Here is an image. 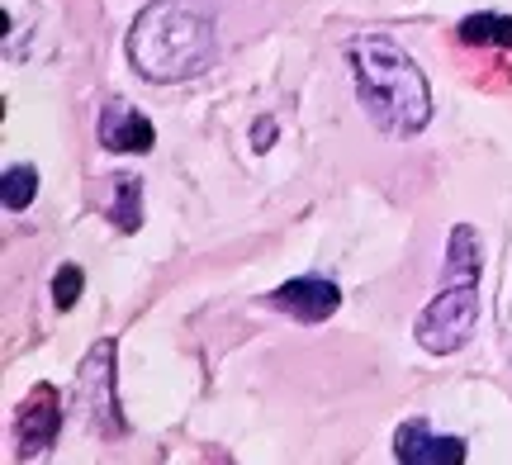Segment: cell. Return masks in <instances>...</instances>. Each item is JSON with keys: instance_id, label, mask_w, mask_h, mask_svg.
<instances>
[{"instance_id": "2", "label": "cell", "mask_w": 512, "mask_h": 465, "mask_svg": "<svg viewBox=\"0 0 512 465\" xmlns=\"http://www.w3.org/2000/svg\"><path fill=\"white\" fill-rule=\"evenodd\" d=\"M347 67L366 119L389 138H418L432 124V86L413 57L394 38L356 34L347 38Z\"/></svg>"}, {"instance_id": "7", "label": "cell", "mask_w": 512, "mask_h": 465, "mask_svg": "<svg viewBox=\"0 0 512 465\" xmlns=\"http://www.w3.org/2000/svg\"><path fill=\"white\" fill-rule=\"evenodd\" d=\"M465 442L460 437H437L422 418H408L394 432V461L403 465H465Z\"/></svg>"}, {"instance_id": "5", "label": "cell", "mask_w": 512, "mask_h": 465, "mask_svg": "<svg viewBox=\"0 0 512 465\" xmlns=\"http://www.w3.org/2000/svg\"><path fill=\"white\" fill-rule=\"evenodd\" d=\"M266 304L280 309V314L299 318V323H328L342 309V290L328 276H294L285 285H275L271 295H266Z\"/></svg>"}, {"instance_id": "6", "label": "cell", "mask_w": 512, "mask_h": 465, "mask_svg": "<svg viewBox=\"0 0 512 465\" xmlns=\"http://www.w3.org/2000/svg\"><path fill=\"white\" fill-rule=\"evenodd\" d=\"M62 432V394L53 385H34L19 404V451L24 456H43Z\"/></svg>"}, {"instance_id": "9", "label": "cell", "mask_w": 512, "mask_h": 465, "mask_svg": "<svg viewBox=\"0 0 512 465\" xmlns=\"http://www.w3.org/2000/svg\"><path fill=\"white\" fill-rule=\"evenodd\" d=\"M105 214H110V224L119 228V233H138V228H143V181L128 176V171H114Z\"/></svg>"}, {"instance_id": "8", "label": "cell", "mask_w": 512, "mask_h": 465, "mask_svg": "<svg viewBox=\"0 0 512 465\" xmlns=\"http://www.w3.org/2000/svg\"><path fill=\"white\" fill-rule=\"evenodd\" d=\"M100 148H110V152H152L157 148V129H152V119L138 114L133 105L110 100V105L100 110Z\"/></svg>"}, {"instance_id": "11", "label": "cell", "mask_w": 512, "mask_h": 465, "mask_svg": "<svg viewBox=\"0 0 512 465\" xmlns=\"http://www.w3.org/2000/svg\"><path fill=\"white\" fill-rule=\"evenodd\" d=\"M38 200V167H5V209L10 214H24V209Z\"/></svg>"}, {"instance_id": "12", "label": "cell", "mask_w": 512, "mask_h": 465, "mask_svg": "<svg viewBox=\"0 0 512 465\" xmlns=\"http://www.w3.org/2000/svg\"><path fill=\"white\" fill-rule=\"evenodd\" d=\"M81 285H86V276H81V266H62L53 276V304L67 314V309H76V299H81Z\"/></svg>"}, {"instance_id": "3", "label": "cell", "mask_w": 512, "mask_h": 465, "mask_svg": "<svg viewBox=\"0 0 512 465\" xmlns=\"http://www.w3.org/2000/svg\"><path fill=\"white\" fill-rule=\"evenodd\" d=\"M479 271H484V242L470 224H456L446 238V261H441V290L413 323V337L427 356H456L470 347L479 328Z\"/></svg>"}, {"instance_id": "1", "label": "cell", "mask_w": 512, "mask_h": 465, "mask_svg": "<svg viewBox=\"0 0 512 465\" xmlns=\"http://www.w3.org/2000/svg\"><path fill=\"white\" fill-rule=\"evenodd\" d=\"M128 67L152 86H181L214 67L219 29L200 0H152L128 29Z\"/></svg>"}, {"instance_id": "13", "label": "cell", "mask_w": 512, "mask_h": 465, "mask_svg": "<svg viewBox=\"0 0 512 465\" xmlns=\"http://www.w3.org/2000/svg\"><path fill=\"white\" fill-rule=\"evenodd\" d=\"M252 138H256V143H252L256 152H266V148H271V143H275V119H261V124H256V133H252Z\"/></svg>"}, {"instance_id": "10", "label": "cell", "mask_w": 512, "mask_h": 465, "mask_svg": "<svg viewBox=\"0 0 512 465\" xmlns=\"http://www.w3.org/2000/svg\"><path fill=\"white\" fill-rule=\"evenodd\" d=\"M456 38L470 48H512V15H465L456 24Z\"/></svg>"}, {"instance_id": "4", "label": "cell", "mask_w": 512, "mask_h": 465, "mask_svg": "<svg viewBox=\"0 0 512 465\" xmlns=\"http://www.w3.org/2000/svg\"><path fill=\"white\" fill-rule=\"evenodd\" d=\"M114 337H100L81 371H76V409H86V428L100 432V437H124L128 418L119 409V394H114Z\"/></svg>"}]
</instances>
